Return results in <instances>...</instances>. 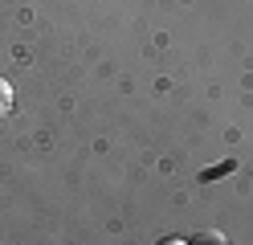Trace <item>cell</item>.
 Masks as SVG:
<instances>
[{
	"label": "cell",
	"instance_id": "6da1fadb",
	"mask_svg": "<svg viewBox=\"0 0 253 245\" xmlns=\"http://www.w3.org/2000/svg\"><path fill=\"white\" fill-rule=\"evenodd\" d=\"M8 110H12V86L0 78V114H8Z\"/></svg>",
	"mask_w": 253,
	"mask_h": 245
},
{
	"label": "cell",
	"instance_id": "7a4b0ae2",
	"mask_svg": "<svg viewBox=\"0 0 253 245\" xmlns=\"http://www.w3.org/2000/svg\"><path fill=\"white\" fill-rule=\"evenodd\" d=\"M192 245H225V237H220V233H200Z\"/></svg>",
	"mask_w": 253,
	"mask_h": 245
},
{
	"label": "cell",
	"instance_id": "3957f363",
	"mask_svg": "<svg viewBox=\"0 0 253 245\" xmlns=\"http://www.w3.org/2000/svg\"><path fill=\"white\" fill-rule=\"evenodd\" d=\"M160 245H188V241H180V237H168V241H160Z\"/></svg>",
	"mask_w": 253,
	"mask_h": 245
}]
</instances>
